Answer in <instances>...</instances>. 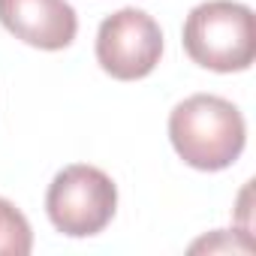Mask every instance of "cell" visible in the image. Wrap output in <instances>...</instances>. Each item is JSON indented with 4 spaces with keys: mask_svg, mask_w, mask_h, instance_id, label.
<instances>
[{
    "mask_svg": "<svg viewBox=\"0 0 256 256\" xmlns=\"http://www.w3.org/2000/svg\"><path fill=\"white\" fill-rule=\"evenodd\" d=\"M169 139L187 166L199 172H220L241 157L247 124L229 100L217 94H193L172 108Z\"/></svg>",
    "mask_w": 256,
    "mask_h": 256,
    "instance_id": "6da1fadb",
    "label": "cell"
},
{
    "mask_svg": "<svg viewBox=\"0 0 256 256\" xmlns=\"http://www.w3.org/2000/svg\"><path fill=\"white\" fill-rule=\"evenodd\" d=\"M184 52L211 72H244L256 58V18L238 0H205L184 22Z\"/></svg>",
    "mask_w": 256,
    "mask_h": 256,
    "instance_id": "7a4b0ae2",
    "label": "cell"
},
{
    "mask_svg": "<svg viewBox=\"0 0 256 256\" xmlns=\"http://www.w3.org/2000/svg\"><path fill=\"white\" fill-rule=\"evenodd\" d=\"M118 211V187L114 181L84 163H72L60 169L46 193V214L60 235L90 238L100 235Z\"/></svg>",
    "mask_w": 256,
    "mask_h": 256,
    "instance_id": "3957f363",
    "label": "cell"
},
{
    "mask_svg": "<svg viewBox=\"0 0 256 256\" xmlns=\"http://www.w3.org/2000/svg\"><path fill=\"white\" fill-rule=\"evenodd\" d=\"M163 54V30L160 24L136 10L124 6L102 18L96 30V64L118 82H136L154 72Z\"/></svg>",
    "mask_w": 256,
    "mask_h": 256,
    "instance_id": "277c9868",
    "label": "cell"
},
{
    "mask_svg": "<svg viewBox=\"0 0 256 256\" xmlns=\"http://www.w3.org/2000/svg\"><path fill=\"white\" fill-rule=\"evenodd\" d=\"M0 24L42 52H60L78 34L76 10L66 0H0Z\"/></svg>",
    "mask_w": 256,
    "mask_h": 256,
    "instance_id": "5b68a950",
    "label": "cell"
},
{
    "mask_svg": "<svg viewBox=\"0 0 256 256\" xmlns=\"http://www.w3.org/2000/svg\"><path fill=\"white\" fill-rule=\"evenodd\" d=\"M34 247V232L28 217L0 196V256H28Z\"/></svg>",
    "mask_w": 256,
    "mask_h": 256,
    "instance_id": "8992f818",
    "label": "cell"
}]
</instances>
